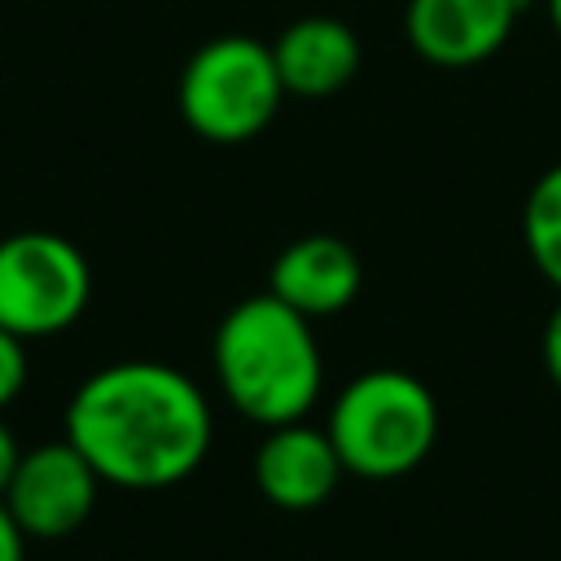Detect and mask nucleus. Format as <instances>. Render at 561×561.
Here are the masks:
<instances>
[{
  "instance_id": "f257e3e1",
  "label": "nucleus",
  "mask_w": 561,
  "mask_h": 561,
  "mask_svg": "<svg viewBox=\"0 0 561 561\" xmlns=\"http://www.w3.org/2000/svg\"><path fill=\"white\" fill-rule=\"evenodd\" d=\"M66 438L101 482L162 491L206 460L215 421L188 373L158 359H118L79 381L66 408Z\"/></svg>"
},
{
  "instance_id": "f03ea898",
  "label": "nucleus",
  "mask_w": 561,
  "mask_h": 561,
  "mask_svg": "<svg viewBox=\"0 0 561 561\" xmlns=\"http://www.w3.org/2000/svg\"><path fill=\"white\" fill-rule=\"evenodd\" d=\"M210 355L224 399L263 430L307 421L324 386V359L311 320L285 307L276 294L241 298L219 320Z\"/></svg>"
},
{
  "instance_id": "7ed1b4c3",
  "label": "nucleus",
  "mask_w": 561,
  "mask_h": 561,
  "mask_svg": "<svg viewBox=\"0 0 561 561\" xmlns=\"http://www.w3.org/2000/svg\"><path fill=\"white\" fill-rule=\"evenodd\" d=\"M324 430L346 473L390 482L412 473L434 451L438 403L421 377L403 368H368L342 386Z\"/></svg>"
},
{
  "instance_id": "20e7f679",
  "label": "nucleus",
  "mask_w": 561,
  "mask_h": 561,
  "mask_svg": "<svg viewBox=\"0 0 561 561\" xmlns=\"http://www.w3.org/2000/svg\"><path fill=\"white\" fill-rule=\"evenodd\" d=\"M280 75L272 44L254 35H215L180 70L175 105L193 136L210 145L254 140L280 110Z\"/></svg>"
},
{
  "instance_id": "39448f33",
  "label": "nucleus",
  "mask_w": 561,
  "mask_h": 561,
  "mask_svg": "<svg viewBox=\"0 0 561 561\" xmlns=\"http://www.w3.org/2000/svg\"><path fill=\"white\" fill-rule=\"evenodd\" d=\"M92 298V267L83 250L57 232H13L0 241V329L53 337L70 329Z\"/></svg>"
},
{
  "instance_id": "423d86ee",
  "label": "nucleus",
  "mask_w": 561,
  "mask_h": 561,
  "mask_svg": "<svg viewBox=\"0 0 561 561\" xmlns=\"http://www.w3.org/2000/svg\"><path fill=\"white\" fill-rule=\"evenodd\" d=\"M96 469L70 438H61L22 451L0 500L26 539H61L88 522V513L96 508Z\"/></svg>"
},
{
  "instance_id": "0eeeda50",
  "label": "nucleus",
  "mask_w": 561,
  "mask_h": 561,
  "mask_svg": "<svg viewBox=\"0 0 561 561\" xmlns=\"http://www.w3.org/2000/svg\"><path fill=\"white\" fill-rule=\"evenodd\" d=\"M522 0H408L403 35L416 57L443 70H465L504 48Z\"/></svg>"
},
{
  "instance_id": "6e6552de",
  "label": "nucleus",
  "mask_w": 561,
  "mask_h": 561,
  "mask_svg": "<svg viewBox=\"0 0 561 561\" xmlns=\"http://www.w3.org/2000/svg\"><path fill=\"white\" fill-rule=\"evenodd\" d=\"M342 456L329 438V430H316L307 421L272 425L254 451V482L267 504L285 513L320 508L333 486L342 482Z\"/></svg>"
},
{
  "instance_id": "1a4fd4ad",
  "label": "nucleus",
  "mask_w": 561,
  "mask_h": 561,
  "mask_svg": "<svg viewBox=\"0 0 561 561\" xmlns=\"http://www.w3.org/2000/svg\"><path fill=\"white\" fill-rule=\"evenodd\" d=\"M359 285H364L359 254L342 237H329V232L289 241L272 259V272H267V294H276L285 307H294L311 324L346 311Z\"/></svg>"
},
{
  "instance_id": "9d476101",
  "label": "nucleus",
  "mask_w": 561,
  "mask_h": 561,
  "mask_svg": "<svg viewBox=\"0 0 561 561\" xmlns=\"http://www.w3.org/2000/svg\"><path fill=\"white\" fill-rule=\"evenodd\" d=\"M359 35L329 13H311L289 22L272 39V61L280 88L294 96H333L359 75Z\"/></svg>"
},
{
  "instance_id": "9b49d317",
  "label": "nucleus",
  "mask_w": 561,
  "mask_h": 561,
  "mask_svg": "<svg viewBox=\"0 0 561 561\" xmlns=\"http://www.w3.org/2000/svg\"><path fill=\"white\" fill-rule=\"evenodd\" d=\"M526 254L548 285L561 289V162H552L526 193L522 206Z\"/></svg>"
},
{
  "instance_id": "f8f14e48",
  "label": "nucleus",
  "mask_w": 561,
  "mask_h": 561,
  "mask_svg": "<svg viewBox=\"0 0 561 561\" xmlns=\"http://www.w3.org/2000/svg\"><path fill=\"white\" fill-rule=\"evenodd\" d=\"M26 386V342L0 329V408H9Z\"/></svg>"
},
{
  "instance_id": "ddd939ff",
  "label": "nucleus",
  "mask_w": 561,
  "mask_h": 561,
  "mask_svg": "<svg viewBox=\"0 0 561 561\" xmlns=\"http://www.w3.org/2000/svg\"><path fill=\"white\" fill-rule=\"evenodd\" d=\"M539 351H543V368H548L552 386L561 390V302L552 307V316H548V324H543V342H539Z\"/></svg>"
},
{
  "instance_id": "4468645a",
  "label": "nucleus",
  "mask_w": 561,
  "mask_h": 561,
  "mask_svg": "<svg viewBox=\"0 0 561 561\" xmlns=\"http://www.w3.org/2000/svg\"><path fill=\"white\" fill-rule=\"evenodd\" d=\"M0 561H26V535L0 500Z\"/></svg>"
},
{
  "instance_id": "2eb2a0df",
  "label": "nucleus",
  "mask_w": 561,
  "mask_h": 561,
  "mask_svg": "<svg viewBox=\"0 0 561 561\" xmlns=\"http://www.w3.org/2000/svg\"><path fill=\"white\" fill-rule=\"evenodd\" d=\"M18 460H22V447H18L13 430L0 421V495H4V486H9V478H13V469H18Z\"/></svg>"
},
{
  "instance_id": "dca6fc26",
  "label": "nucleus",
  "mask_w": 561,
  "mask_h": 561,
  "mask_svg": "<svg viewBox=\"0 0 561 561\" xmlns=\"http://www.w3.org/2000/svg\"><path fill=\"white\" fill-rule=\"evenodd\" d=\"M548 18H552V31L561 35V0H548Z\"/></svg>"
}]
</instances>
